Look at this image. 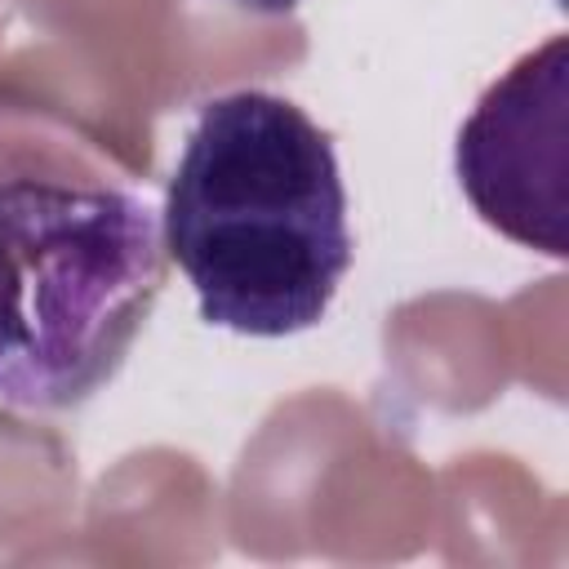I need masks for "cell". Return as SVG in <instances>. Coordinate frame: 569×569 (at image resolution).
I'll list each match as a JSON object with an SVG mask.
<instances>
[{
  "label": "cell",
  "mask_w": 569,
  "mask_h": 569,
  "mask_svg": "<svg viewBox=\"0 0 569 569\" xmlns=\"http://www.w3.org/2000/svg\"><path fill=\"white\" fill-rule=\"evenodd\" d=\"M453 173L485 227L547 258L569 253V36L542 40L480 93Z\"/></svg>",
  "instance_id": "3"
},
{
  "label": "cell",
  "mask_w": 569,
  "mask_h": 569,
  "mask_svg": "<svg viewBox=\"0 0 569 569\" xmlns=\"http://www.w3.org/2000/svg\"><path fill=\"white\" fill-rule=\"evenodd\" d=\"M218 4H231V9H240V13H249V18H284V13H293L302 0H218Z\"/></svg>",
  "instance_id": "4"
},
{
  "label": "cell",
  "mask_w": 569,
  "mask_h": 569,
  "mask_svg": "<svg viewBox=\"0 0 569 569\" xmlns=\"http://www.w3.org/2000/svg\"><path fill=\"white\" fill-rule=\"evenodd\" d=\"M164 284L160 209L120 187L0 182V405L62 413L129 360Z\"/></svg>",
  "instance_id": "2"
},
{
  "label": "cell",
  "mask_w": 569,
  "mask_h": 569,
  "mask_svg": "<svg viewBox=\"0 0 569 569\" xmlns=\"http://www.w3.org/2000/svg\"><path fill=\"white\" fill-rule=\"evenodd\" d=\"M333 138L267 89L196 111L169 173L160 236L200 320L244 338L316 329L356 258Z\"/></svg>",
  "instance_id": "1"
}]
</instances>
